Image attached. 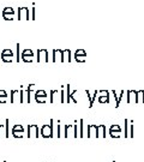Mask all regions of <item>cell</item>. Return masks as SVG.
I'll return each instance as SVG.
<instances>
[{"instance_id": "cell-9", "label": "cell", "mask_w": 144, "mask_h": 162, "mask_svg": "<svg viewBox=\"0 0 144 162\" xmlns=\"http://www.w3.org/2000/svg\"><path fill=\"white\" fill-rule=\"evenodd\" d=\"M75 60L77 63H84L87 60V53L84 49H77L75 53Z\"/></svg>"}, {"instance_id": "cell-7", "label": "cell", "mask_w": 144, "mask_h": 162, "mask_svg": "<svg viewBox=\"0 0 144 162\" xmlns=\"http://www.w3.org/2000/svg\"><path fill=\"white\" fill-rule=\"evenodd\" d=\"M35 101L37 103H46L47 100V93L45 90H36L35 91Z\"/></svg>"}, {"instance_id": "cell-15", "label": "cell", "mask_w": 144, "mask_h": 162, "mask_svg": "<svg viewBox=\"0 0 144 162\" xmlns=\"http://www.w3.org/2000/svg\"><path fill=\"white\" fill-rule=\"evenodd\" d=\"M72 60L71 58V50L70 49H64L63 50V63H70Z\"/></svg>"}, {"instance_id": "cell-25", "label": "cell", "mask_w": 144, "mask_h": 162, "mask_svg": "<svg viewBox=\"0 0 144 162\" xmlns=\"http://www.w3.org/2000/svg\"><path fill=\"white\" fill-rule=\"evenodd\" d=\"M30 11H31V12H30V13H31V15H30V19H31V20H35V19H36V9H35V7H31Z\"/></svg>"}, {"instance_id": "cell-27", "label": "cell", "mask_w": 144, "mask_h": 162, "mask_svg": "<svg viewBox=\"0 0 144 162\" xmlns=\"http://www.w3.org/2000/svg\"><path fill=\"white\" fill-rule=\"evenodd\" d=\"M12 136L15 138H23V134L22 133H17V132H12Z\"/></svg>"}, {"instance_id": "cell-30", "label": "cell", "mask_w": 144, "mask_h": 162, "mask_svg": "<svg viewBox=\"0 0 144 162\" xmlns=\"http://www.w3.org/2000/svg\"><path fill=\"white\" fill-rule=\"evenodd\" d=\"M4 162H6V161H4Z\"/></svg>"}, {"instance_id": "cell-23", "label": "cell", "mask_w": 144, "mask_h": 162, "mask_svg": "<svg viewBox=\"0 0 144 162\" xmlns=\"http://www.w3.org/2000/svg\"><path fill=\"white\" fill-rule=\"evenodd\" d=\"M79 137H84V120L83 119H80L79 120Z\"/></svg>"}, {"instance_id": "cell-4", "label": "cell", "mask_w": 144, "mask_h": 162, "mask_svg": "<svg viewBox=\"0 0 144 162\" xmlns=\"http://www.w3.org/2000/svg\"><path fill=\"white\" fill-rule=\"evenodd\" d=\"M20 60H23L24 63H32L34 60V52L31 49H23L20 53Z\"/></svg>"}, {"instance_id": "cell-12", "label": "cell", "mask_w": 144, "mask_h": 162, "mask_svg": "<svg viewBox=\"0 0 144 162\" xmlns=\"http://www.w3.org/2000/svg\"><path fill=\"white\" fill-rule=\"evenodd\" d=\"M50 98H49V102L50 103H55V102H60V91L58 93V90H50Z\"/></svg>"}, {"instance_id": "cell-21", "label": "cell", "mask_w": 144, "mask_h": 162, "mask_svg": "<svg viewBox=\"0 0 144 162\" xmlns=\"http://www.w3.org/2000/svg\"><path fill=\"white\" fill-rule=\"evenodd\" d=\"M5 137H10V119H6L5 121Z\"/></svg>"}, {"instance_id": "cell-28", "label": "cell", "mask_w": 144, "mask_h": 162, "mask_svg": "<svg viewBox=\"0 0 144 162\" xmlns=\"http://www.w3.org/2000/svg\"><path fill=\"white\" fill-rule=\"evenodd\" d=\"M60 137V126H59V124H58V138Z\"/></svg>"}, {"instance_id": "cell-19", "label": "cell", "mask_w": 144, "mask_h": 162, "mask_svg": "<svg viewBox=\"0 0 144 162\" xmlns=\"http://www.w3.org/2000/svg\"><path fill=\"white\" fill-rule=\"evenodd\" d=\"M12 132H17V133H24V127L20 124H16L12 127Z\"/></svg>"}, {"instance_id": "cell-22", "label": "cell", "mask_w": 144, "mask_h": 162, "mask_svg": "<svg viewBox=\"0 0 144 162\" xmlns=\"http://www.w3.org/2000/svg\"><path fill=\"white\" fill-rule=\"evenodd\" d=\"M94 131H96L97 132V126L96 125H88V137H91V133L94 132Z\"/></svg>"}, {"instance_id": "cell-24", "label": "cell", "mask_w": 144, "mask_h": 162, "mask_svg": "<svg viewBox=\"0 0 144 162\" xmlns=\"http://www.w3.org/2000/svg\"><path fill=\"white\" fill-rule=\"evenodd\" d=\"M66 102V95H65V87H61L60 90V103H65Z\"/></svg>"}, {"instance_id": "cell-10", "label": "cell", "mask_w": 144, "mask_h": 162, "mask_svg": "<svg viewBox=\"0 0 144 162\" xmlns=\"http://www.w3.org/2000/svg\"><path fill=\"white\" fill-rule=\"evenodd\" d=\"M66 91H65V95H66V102L67 103H70L71 101L73 102V103H77V100L75 98V94H77V90H75V91H72V93H70V85L67 84V87H66Z\"/></svg>"}, {"instance_id": "cell-13", "label": "cell", "mask_w": 144, "mask_h": 162, "mask_svg": "<svg viewBox=\"0 0 144 162\" xmlns=\"http://www.w3.org/2000/svg\"><path fill=\"white\" fill-rule=\"evenodd\" d=\"M20 100V94H19V90H11V95H10V102L11 103H16L19 102Z\"/></svg>"}, {"instance_id": "cell-14", "label": "cell", "mask_w": 144, "mask_h": 162, "mask_svg": "<svg viewBox=\"0 0 144 162\" xmlns=\"http://www.w3.org/2000/svg\"><path fill=\"white\" fill-rule=\"evenodd\" d=\"M25 91H27V102L30 105V94L32 91H36V85L35 84H29Z\"/></svg>"}, {"instance_id": "cell-6", "label": "cell", "mask_w": 144, "mask_h": 162, "mask_svg": "<svg viewBox=\"0 0 144 162\" xmlns=\"http://www.w3.org/2000/svg\"><path fill=\"white\" fill-rule=\"evenodd\" d=\"M37 63H48V50L45 48L37 49Z\"/></svg>"}, {"instance_id": "cell-2", "label": "cell", "mask_w": 144, "mask_h": 162, "mask_svg": "<svg viewBox=\"0 0 144 162\" xmlns=\"http://www.w3.org/2000/svg\"><path fill=\"white\" fill-rule=\"evenodd\" d=\"M18 20H29L30 19V10L28 7H19L17 12Z\"/></svg>"}, {"instance_id": "cell-3", "label": "cell", "mask_w": 144, "mask_h": 162, "mask_svg": "<svg viewBox=\"0 0 144 162\" xmlns=\"http://www.w3.org/2000/svg\"><path fill=\"white\" fill-rule=\"evenodd\" d=\"M13 57H15V54H13V52L10 48L2 49V52H1V60L4 63H12L13 61Z\"/></svg>"}, {"instance_id": "cell-16", "label": "cell", "mask_w": 144, "mask_h": 162, "mask_svg": "<svg viewBox=\"0 0 144 162\" xmlns=\"http://www.w3.org/2000/svg\"><path fill=\"white\" fill-rule=\"evenodd\" d=\"M105 126L103 125H98L97 126V132H96V137H106V133H105Z\"/></svg>"}, {"instance_id": "cell-17", "label": "cell", "mask_w": 144, "mask_h": 162, "mask_svg": "<svg viewBox=\"0 0 144 162\" xmlns=\"http://www.w3.org/2000/svg\"><path fill=\"white\" fill-rule=\"evenodd\" d=\"M72 131H73V124H68V125H65V134H64L65 138H67L70 133H73Z\"/></svg>"}, {"instance_id": "cell-29", "label": "cell", "mask_w": 144, "mask_h": 162, "mask_svg": "<svg viewBox=\"0 0 144 162\" xmlns=\"http://www.w3.org/2000/svg\"><path fill=\"white\" fill-rule=\"evenodd\" d=\"M2 127H4V125H2V124H0V131H1V129H2Z\"/></svg>"}, {"instance_id": "cell-20", "label": "cell", "mask_w": 144, "mask_h": 162, "mask_svg": "<svg viewBox=\"0 0 144 162\" xmlns=\"http://www.w3.org/2000/svg\"><path fill=\"white\" fill-rule=\"evenodd\" d=\"M7 100V93L5 90H0V105L5 103Z\"/></svg>"}, {"instance_id": "cell-11", "label": "cell", "mask_w": 144, "mask_h": 162, "mask_svg": "<svg viewBox=\"0 0 144 162\" xmlns=\"http://www.w3.org/2000/svg\"><path fill=\"white\" fill-rule=\"evenodd\" d=\"M53 63H63V50L61 49H53V58H52Z\"/></svg>"}, {"instance_id": "cell-18", "label": "cell", "mask_w": 144, "mask_h": 162, "mask_svg": "<svg viewBox=\"0 0 144 162\" xmlns=\"http://www.w3.org/2000/svg\"><path fill=\"white\" fill-rule=\"evenodd\" d=\"M101 94H102V95H98V101H100L101 103L108 102V93H107V91H101Z\"/></svg>"}, {"instance_id": "cell-8", "label": "cell", "mask_w": 144, "mask_h": 162, "mask_svg": "<svg viewBox=\"0 0 144 162\" xmlns=\"http://www.w3.org/2000/svg\"><path fill=\"white\" fill-rule=\"evenodd\" d=\"M39 126L36 124L28 125V138H39Z\"/></svg>"}, {"instance_id": "cell-1", "label": "cell", "mask_w": 144, "mask_h": 162, "mask_svg": "<svg viewBox=\"0 0 144 162\" xmlns=\"http://www.w3.org/2000/svg\"><path fill=\"white\" fill-rule=\"evenodd\" d=\"M53 123H54V120L52 119L49 124H45L41 126L40 133L43 138H53Z\"/></svg>"}, {"instance_id": "cell-26", "label": "cell", "mask_w": 144, "mask_h": 162, "mask_svg": "<svg viewBox=\"0 0 144 162\" xmlns=\"http://www.w3.org/2000/svg\"><path fill=\"white\" fill-rule=\"evenodd\" d=\"M16 48H17V57H16V61H17V63H19V59H20V57H19V43H17V45H16Z\"/></svg>"}, {"instance_id": "cell-5", "label": "cell", "mask_w": 144, "mask_h": 162, "mask_svg": "<svg viewBox=\"0 0 144 162\" xmlns=\"http://www.w3.org/2000/svg\"><path fill=\"white\" fill-rule=\"evenodd\" d=\"M1 16L5 20H12L15 19V10L12 7H5L1 11Z\"/></svg>"}]
</instances>
